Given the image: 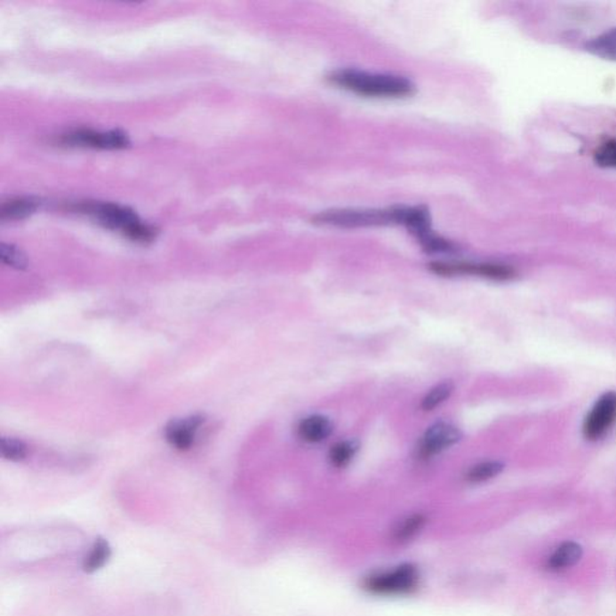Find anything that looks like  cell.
Returning <instances> with one entry per match:
<instances>
[{
    "mask_svg": "<svg viewBox=\"0 0 616 616\" xmlns=\"http://www.w3.org/2000/svg\"><path fill=\"white\" fill-rule=\"evenodd\" d=\"M329 83L360 97L401 99L415 93L414 84L399 75L340 69L328 76Z\"/></svg>",
    "mask_w": 616,
    "mask_h": 616,
    "instance_id": "cell-1",
    "label": "cell"
},
{
    "mask_svg": "<svg viewBox=\"0 0 616 616\" xmlns=\"http://www.w3.org/2000/svg\"><path fill=\"white\" fill-rule=\"evenodd\" d=\"M73 212L84 214L97 220L107 229L118 231L129 240L139 244H149L156 236V228L145 223L129 207L114 203L84 202L73 204L69 207Z\"/></svg>",
    "mask_w": 616,
    "mask_h": 616,
    "instance_id": "cell-2",
    "label": "cell"
},
{
    "mask_svg": "<svg viewBox=\"0 0 616 616\" xmlns=\"http://www.w3.org/2000/svg\"><path fill=\"white\" fill-rule=\"evenodd\" d=\"M411 206H396L390 209H340L324 211L313 218V223L322 227L354 228L404 226L410 217Z\"/></svg>",
    "mask_w": 616,
    "mask_h": 616,
    "instance_id": "cell-3",
    "label": "cell"
},
{
    "mask_svg": "<svg viewBox=\"0 0 616 616\" xmlns=\"http://www.w3.org/2000/svg\"><path fill=\"white\" fill-rule=\"evenodd\" d=\"M57 144L68 148H84L98 149H122L128 148V135L124 132L115 131L99 132L93 129H74L64 132L57 139Z\"/></svg>",
    "mask_w": 616,
    "mask_h": 616,
    "instance_id": "cell-4",
    "label": "cell"
},
{
    "mask_svg": "<svg viewBox=\"0 0 616 616\" xmlns=\"http://www.w3.org/2000/svg\"><path fill=\"white\" fill-rule=\"evenodd\" d=\"M418 581V572L412 564L370 575L365 588L377 595H396L411 591Z\"/></svg>",
    "mask_w": 616,
    "mask_h": 616,
    "instance_id": "cell-5",
    "label": "cell"
},
{
    "mask_svg": "<svg viewBox=\"0 0 616 616\" xmlns=\"http://www.w3.org/2000/svg\"><path fill=\"white\" fill-rule=\"evenodd\" d=\"M616 423V393L609 391L602 395L594 408L585 418L583 432L588 441L600 440Z\"/></svg>",
    "mask_w": 616,
    "mask_h": 616,
    "instance_id": "cell-6",
    "label": "cell"
},
{
    "mask_svg": "<svg viewBox=\"0 0 616 616\" xmlns=\"http://www.w3.org/2000/svg\"><path fill=\"white\" fill-rule=\"evenodd\" d=\"M431 271L440 276L472 275L495 281L512 280L516 271L500 264L434 263Z\"/></svg>",
    "mask_w": 616,
    "mask_h": 616,
    "instance_id": "cell-7",
    "label": "cell"
},
{
    "mask_svg": "<svg viewBox=\"0 0 616 616\" xmlns=\"http://www.w3.org/2000/svg\"><path fill=\"white\" fill-rule=\"evenodd\" d=\"M461 432L452 425L440 423L431 427L424 435L420 445L421 459H430L444 449L461 440Z\"/></svg>",
    "mask_w": 616,
    "mask_h": 616,
    "instance_id": "cell-8",
    "label": "cell"
},
{
    "mask_svg": "<svg viewBox=\"0 0 616 616\" xmlns=\"http://www.w3.org/2000/svg\"><path fill=\"white\" fill-rule=\"evenodd\" d=\"M203 415H192L185 420H173L165 428L166 440L180 451H187L194 444L196 435L204 424Z\"/></svg>",
    "mask_w": 616,
    "mask_h": 616,
    "instance_id": "cell-9",
    "label": "cell"
},
{
    "mask_svg": "<svg viewBox=\"0 0 616 616\" xmlns=\"http://www.w3.org/2000/svg\"><path fill=\"white\" fill-rule=\"evenodd\" d=\"M332 423L323 415L306 418L299 427V435L308 444H318L326 440L332 432Z\"/></svg>",
    "mask_w": 616,
    "mask_h": 616,
    "instance_id": "cell-10",
    "label": "cell"
},
{
    "mask_svg": "<svg viewBox=\"0 0 616 616\" xmlns=\"http://www.w3.org/2000/svg\"><path fill=\"white\" fill-rule=\"evenodd\" d=\"M39 207V202L33 197H13L2 204L0 220L3 222L23 220L33 214Z\"/></svg>",
    "mask_w": 616,
    "mask_h": 616,
    "instance_id": "cell-11",
    "label": "cell"
},
{
    "mask_svg": "<svg viewBox=\"0 0 616 616\" xmlns=\"http://www.w3.org/2000/svg\"><path fill=\"white\" fill-rule=\"evenodd\" d=\"M583 556V548L575 542H566L556 548L548 560L551 571H564L580 563Z\"/></svg>",
    "mask_w": 616,
    "mask_h": 616,
    "instance_id": "cell-12",
    "label": "cell"
},
{
    "mask_svg": "<svg viewBox=\"0 0 616 616\" xmlns=\"http://www.w3.org/2000/svg\"><path fill=\"white\" fill-rule=\"evenodd\" d=\"M588 52L616 62V28L595 37L587 44Z\"/></svg>",
    "mask_w": 616,
    "mask_h": 616,
    "instance_id": "cell-13",
    "label": "cell"
},
{
    "mask_svg": "<svg viewBox=\"0 0 616 616\" xmlns=\"http://www.w3.org/2000/svg\"><path fill=\"white\" fill-rule=\"evenodd\" d=\"M503 464L499 461L482 462V464L475 466L469 469L466 479L469 483H482L489 481L502 472Z\"/></svg>",
    "mask_w": 616,
    "mask_h": 616,
    "instance_id": "cell-14",
    "label": "cell"
},
{
    "mask_svg": "<svg viewBox=\"0 0 616 616\" xmlns=\"http://www.w3.org/2000/svg\"><path fill=\"white\" fill-rule=\"evenodd\" d=\"M0 258H2L3 263L16 268V270H26L28 268V260H27L26 254L12 244H2Z\"/></svg>",
    "mask_w": 616,
    "mask_h": 616,
    "instance_id": "cell-15",
    "label": "cell"
},
{
    "mask_svg": "<svg viewBox=\"0 0 616 616\" xmlns=\"http://www.w3.org/2000/svg\"><path fill=\"white\" fill-rule=\"evenodd\" d=\"M356 447L352 442H339L330 451L329 458L335 468H346L356 454Z\"/></svg>",
    "mask_w": 616,
    "mask_h": 616,
    "instance_id": "cell-16",
    "label": "cell"
},
{
    "mask_svg": "<svg viewBox=\"0 0 616 616\" xmlns=\"http://www.w3.org/2000/svg\"><path fill=\"white\" fill-rule=\"evenodd\" d=\"M452 390H454L452 383H441L440 386L435 387L434 389L424 397L423 403H421V408H423L424 411L435 410L436 407L440 406L442 403H444V401L451 396Z\"/></svg>",
    "mask_w": 616,
    "mask_h": 616,
    "instance_id": "cell-17",
    "label": "cell"
},
{
    "mask_svg": "<svg viewBox=\"0 0 616 616\" xmlns=\"http://www.w3.org/2000/svg\"><path fill=\"white\" fill-rule=\"evenodd\" d=\"M2 455L6 460L21 461L28 455V447L22 441L12 437L2 438Z\"/></svg>",
    "mask_w": 616,
    "mask_h": 616,
    "instance_id": "cell-18",
    "label": "cell"
},
{
    "mask_svg": "<svg viewBox=\"0 0 616 616\" xmlns=\"http://www.w3.org/2000/svg\"><path fill=\"white\" fill-rule=\"evenodd\" d=\"M595 163L601 168L616 169V139L604 142L596 149Z\"/></svg>",
    "mask_w": 616,
    "mask_h": 616,
    "instance_id": "cell-19",
    "label": "cell"
},
{
    "mask_svg": "<svg viewBox=\"0 0 616 616\" xmlns=\"http://www.w3.org/2000/svg\"><path fill=\"white\" fill-rule=\"evenodd\" d=\"M423 516H412V518L407 519L406 522H404L403 525H401L399 529V536H397V539H411V537L413 536V534L417 532V531L420 530L421 526H423Z\"/></svg>",
    "mask_w": 616,
    "mask_h": 616,
    "instance_id": "cell-20",
    "label": "cell"
}]
</instances>
